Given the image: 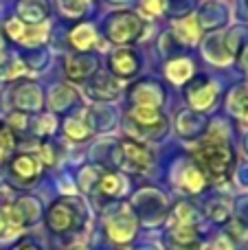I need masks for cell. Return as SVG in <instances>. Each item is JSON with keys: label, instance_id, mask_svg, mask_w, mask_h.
<instances>
[{"label": "cell", "instance_id": "cell-15", "mask_svg": "<svg viewBox=\"0 0 248 250\" xmlns=\"http://www.w3.org/2000/svg\"><path fill=\"white\" fill-rule=\"evenodd\" d=\"M165 250H202L200 235H183V233H167Z\"/></svg>", "mask_w": 248, "mask_h": 250}, {"label": "cell", "instance_id": "cell-4", "mask_svg": "<svg viewBox=\"0 0 248 250\" xmlns=\"http://www.w3.org/2000/svg\"><path fill=\"white\" fill-rule=\"evenodd\" d=\"M143 31V22H141L139 16L130 11H121L117 16L110 18L108 22V38L117 44H130L134 42L136 38Z\"/></svg>", "mask_w": 248, "mask_h": 250}, {"label": "cell", "instance_id": "cell-20", "mask_svg": "<svg viewBox=\"0 0 248 250\" xmlns=\"http://www.w3.org/2000/svg\"><path fill=\"white\" fill-rule=\"evenodd\" d=\"M90 92H92V97H97V99H110V97H114L119 92V83L112 82V79H108V77H99V83L92 86Z\"/></svg>", "mask_w": 248, "mask_h": 250}, {"label": "cell", "instance_id": "cell-3", "mask_svg": "<svg viewBox=\"0 0 248 250\" xmlns=\"http://www.w3.org/2000/svg\"><path fill=\"white\" fill-rule=\"evenodd\" d=\"M105 235L117 246H127L134 242L139 235V220L132 213V208L121 207L112 215L105 217Z\"/></svg>", "mask_w": 248, "mask_h": 250}, {"label": "cell", "instance_id": "cell-12", "mask_svg": "<svg viewBox=\"0 0 248 250\" xmlns=\"http://www.w3.org/2000/svg\"><path fill=\"white\" fill-rule=\"evenodd\" d=\"M110 70L119 77H132L139 70V60H136L132 48H119L110 55Z\"/></svg>", "mask_w": 248, "mask_h": 250}, {"label": "cell", "instance_id": "cell-13", "mask_svg": "<svg viewBox=\"0 0 248 250\" xmlns=\"http://www.w3.org/2000/svg\"><path fill=\"white\" fill-rule=\"evenodd\" d=\"M123 178L119 176V173H114V171H105V173H101L99 178H97V185H95V189L99 191V195H103V198H108V200H114V198H119V195L123 193Z\"/></svg>", "mask_w": 248, "mask_h": 250}, {"label": "cell", "instance_id": "cell-22", "mask_svg": "<svg viewBox=\"0 0 248 250\" xmlns=\"http://www.w3.org/2000/svg\"><path fill=\"white\" fill-rule=\"evenodd\" d=\"M16 145V138H13V132L7 127H0V160L7 158V154L13 149Z\"/></svg>", "mask_w": 248, "mask_h": 250}, {"label": "cell", "instance_id": "cell-6", "mask_svg": "<svg viewBox=\"0 0 248 250\" xmlns=\"http://www.w3.org/2000/svg\"><path fill=\"white\" fill-rule=\"evenodd\" d=\"M2 217L11 230H20L31 226L40 217V207L33 200H20L16 204H9L2 211Z\"/></svg>", "mask_w": 248, "mask_h": 250}, {"label": "cell", "instance_id": "cell-11", "mask_svg": "<svg viewBox=\"0 0 248 250\" xmlns=\"http://www.w3.org/2000/svg\"><path fill=\"white\" fill-rule=\"evenodd\" d=\"M130 119L136 127L149 129V132H161L165 127V117L158 108H147V105H136L130 112Z\"/></svg>", "mask_w": 248, "mask_h": 250}, {"label": "cell", "instance_id": "cell-8", "mask_svg": "<svg viewBox=\"0 0 248 250\" xmlns=\"http://www.w3.org/2000/svg\"><path fill=\"white\" fill-rule=\"evenodd\" d=\"M42 173V165H40V158L33 154H18L13 156L11 160V176L16 178L22 185H31L35 182Z\"/></svg>", "mask_w": 248, "mask_h": 250}, {"label": "cell", "instance_id": "cell-24", "mask_svg": "<svg viewBox=\"0 0 248 250\" xmlns=\"http://www.w3.org/2000/svg\"><path fill=\"white\" fill-rule=\"evenodd\" d=\"M42 160H44V165H55V151H53V147L51 145H42Z\"/></svg>", "mask_w": 248, "mask_h": 250}, {"label": "cell", "instance_id": "cell-26", "mask_svg": "<svg viewBox=\"0 0 248 250\" xmlns=\"http://www.w3.org/2000/svg\"><path fill=\"white\" fill-rule=\"evenodd\" d=\"M64 250H90V248H88L83 242H77V244H70V246L64 248Z\"/></svg>", "mask_w": 248, "mask_h": 250}, {"label": "cell", "instance_id": "cell-28", "mask_svg": "<svg viewBox=\"0 0 248 250\" xmlns=\"http://www.w3.org/2000/svg\"><path fill=\"white\" fill-rule=\"evenodd\" d=\"M117 250H134V248H130V246H119Z\"/></svg>", "mask_w": 248, "mask_h": 250}, {"label": "cell", "instance_id": "cell-21", "mask_svg": "<svg viewBox=\"0 0 248 250\" xmlns=\"http://www.w3.org/2000/svg\"><path fill=\"white\" fill-rule=\"evenodd\" d=\"M231 110L235 114H240V117L248 123V92L246 90H240V92H235V95H233Z\"/></svg>", "mask_w": 248, "mask_h": 250}, {"label": "cell", "instance_id": "cell-9", "mask_svg": "<svg viewBox=\"0 0 248 250\" xmlns=\"http://www.w3.org/2000/svg\"><path fill=\"white\" fill-rule=\"evenodd\" d=\"M4 31L9 38L26 44V46H35V44H42L46 40V26H24L20 20H9Z\"/></svg>", "mask_w": 248, "mask_h": 250}, {"label": "cell", "instance_id": "cell-23", "mask_svg": "<svg viewBox=\"0 0 248 250\" xmlns=\"http://www.w3.org/2000/svg\"><path fill=\"white\" fill-rule=\"evenodd\" d=\"M167 7V0H143V11L147 16H161Z\"/></svg>", "mask_w": 248, "mask_h": 250}, {"label": "cell", "instance_id": "cell-18", "mask_svg": "<svg viewBox=\"0 0 248 250\" xmlns=\"http://www.w3.org/2000/svg\"><path fill=\"white\" fill-rule=\"evenodd\" d=\"M66 136L73 141H88L92 136V125L83 117H73L66 123Z\"/></svg>", "mask_w": 248, "mask_h": 250}, {"label": "cell", "instance_id": "cell-19", "mask_svg": "<svg viewBox=\"0 0 248 250\" xmlns=\"http://www.w3.org/2000/svg\"><path fill=\"white\" fill-rule=\"evenodd\" d=\"M205 176L198 171V167H189L185 169L183 173V189L189 191V193H200L205 189Z\"/></svg>", "mask_w": 248, "mask_h": 250}, {"label": "cell", "instance_id": "cell-16", "mask_svg": "<svg viewBox=\"0 0 248 250\" xmlns=\"http://www.w3.org/2000/svg\"><path fill=\"white\" fill-rule=\"evenodd\" d=\"M70 44H73L77 51H90L92 46L97 44V33H95V29H92L90 24H79V26H75L73 31H70Z\"/></svg>", "mask_w": 248, "mask_h": 250}, {"label": "cell", "instance_id": "cell-14", "mask_svg": "<svg viewBox=\"0 0 248 250\" xmlns=\"http://www.w3.org/2000/svg\"><path fill=\"white\" fill-rule=\"evenodd\" d=\"M174 35L183 44H196L198 38H200V26H198V20L193 16H187V18L176 20L174 22Z\"/></svg>", "mask_w": 248, "mask_h": 250}, {"label": "cell", "instance_id": "cell-29", "mask_svg": "<svg viewBox=\"0 0 248 250\" xmlns=\"http://www.w3.org/2000/svg\"><path fill=\"white\" fill-rule=\"evenodd\" d=\"M0 48H2V42H0Z\"/></svg>", "mask_w": 248, "mask_h": 250}, {"label": "cell", "instance_id": "cell-2", "mask_svg": "<svg viewBox=\"0 0 248 250\" xmlns=\"http://www.w3.org/2000/svg\"><path fill=\"white\" fill-rule=\"evenodd\" d=\"M83 222H86V208H83L82 200H57L46 211V226L53 235H70L82 229Z\"/></svg>", "mask_w": 248, "mask_h": 250}, {"label": "cell", "instance_id": "cell-10", "mask_svg": "<svg viewBox=\"0 0 248 250\" xmlns=\"http://www.w3.org/2000/svg\"><path fill=\"white\" fill-rule=\"evenodd\" d=\"M189 104L196 110H209L213 108L215 97H218V86L213 82H196L187 90Z\"/></svg>", "mask_w": 248, "mask_h": 250}, {"label": "cell", "instance_id": "cell-5", "mask_svg": "<svg viewBox=\"0 0 248 250\" xmlns=\"http://www.w3.org/2000/svg\"><path fill=\"white\" fill-rule=\"evenodd\" d=\"M200 230V213L187 202H180L167 217V233H187L198 235Z\"/></svg>", "mask_w": 248, "mask_h": 250}, {"label": "cell", "instance_id": "cell-7", "mask_svg": "<svg viewBox=\"0 0 248 250\" xmlns=\"http://www.w3.org/2000/svg\"><path fill=\"white\" fill-rule=\"evenodd\" d=\"M121 147H123V158H125V167L130 169V171H134V173H145L149 167H152L154 156H152V151H149L145 145H141V143L125 138V141L121 143Z\"/></svg>", "mask_w": 248, "mask_h": 250}, {"label": "cell", "instance_id": "cell-17", "mask_svg": "<svg viewBox=\"0 0 248 250\" xmlns=\"http://www.w3.org/2000/svg\"><path fill=\"white\" fill-rule=\"evenodd\" d=\"M165 73H167V79H169L171 83H178L180 86V83H185L193 75V64H191V60H185V57L183 60H174L169 66H167Z\"/></svg>", "mask_w": 248, "mask_h": 250}, {"label": "cell", "instance_id": "cell-27", "mask_svg": "<svg viewBox=\"0 0 248 250\" xmlns=\"http://www.w3.org/2000/svg\"><path fill=\"white\" fill-rule=\"evenodd\" d=\"M244 66H246V70H248V51H246V55H244Z\"/></svg>", "mask_w": 248, "mask_h": 250}, {"label": "cell", "instance_id": "cell-25", "mask_svg": "<svg viewBox=\"0 0 248 250\" xmlns=\"http://www.w3.org/2000/svg\"><path fill=\"white\" fill-rule=\"evenodd\" d=\"M16 250H42L38 246V244H33V242H24V244H20Z\"/></svg>", "mask_w": 248, "mask_h": 250}, {"label": "cell", "instance_id": "cell-1", "mask_svg": "<svg viewBox=\"0 0 248 250\" xmlns=\"http://www.w3.org/2000/svg\"><path fill=\"white\" fill-rule=\"evenodd\" d=\"M193 160L198 165V171L209 178L211 182H222L231 173L233 165V149L227 143V138H220L215 134H209L202 138L193 149Z\"/></svg>", "mask_w": 248, "mask_h": 250}]
</instances>
